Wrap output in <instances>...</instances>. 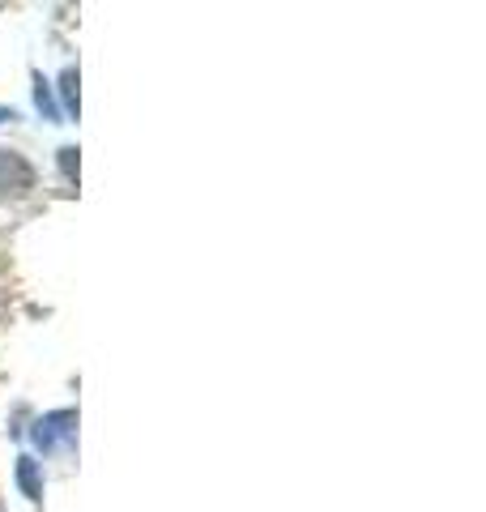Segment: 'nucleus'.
Masks as SVG:
<instances>
[{
  "instance_id": "7",
  "label": "nucleus",
  "mask_w": 486,
  "mask_h": 512,
  "mask_svg": "<svg viewBox=\"0 0 486 512\" xmlns=\"http://www.w3.org/2000/svg\"><path fill=\"white\" fill-rule=\"evenodd\" d=\"M0 120H13V111H5V107H0Z\"/></svg>"
},
{
  "instance_id": "6",
  "label": "nucleus",
  "mask_w": 486,
  "mask_h": 512,
  "mask_svg": "<svg viewBox=\"0 0 486 512\" xmlns=\"http://www.w3.org/2000/svg\"><path fill=\"white\" fill-rule=\"evenodd\" d=\"M60 167H64V175H77V150H60Z\"/></svg>"
},
{
  "instance_id": "1",
  "label": "nucleus",
  "mask_w": 486,
  "mask_h": 512,
  "mask_svg": "<svg viewBox=\"0 0 486 512\" xmlns=\"http://www.w3.org/2000/svg\"><path fill=\"white\" fill-rule=\"evenodd\" d=\"M73 427H77V414L73 410H56V414H43L30 431V440H35L39 453H60V448L73 444Z\"/></svg>"
},
{
  "instance_id": "2",
  "label": "nucleus",
  "mask_w": 486,
  "mask_h": 512,
  "mask_svg": "<svg viewBox=\"0 0 486 512\" xmlns=\"http://www.w3.org/2000/svg\"><path fill=\"white\" fill-rule=\"evenodd\" d=\"M30 188H35V167H30L22 154L0 150V201H9V197H26Z\"/></svg>"
},
{
  "instance_id": "4",
  "label": "nucleus",
  "mask_w": 486,
  "mask_h": 512,
  "mask_svg": "<svg viewBox=\"0 0 486 512\" xmlns=\"http://www.w3.org/2000/svg\"><path fill=\"white\" fill-rule=\"evenodd\" d=\"M60 94H64V111H69V116H77V73H73V69L60 77Z\"/></svg>"
},
{
  "instance_id": "5",
  "label": "nucleus",
  "mask_w": 486,
  "mask_h": 512,
  "mask_svg": "<svg viewBox=\"0 0 486 512\" xmlns=\"http://www.w3.org/2000/svg\"><path fill=\"white\" fill-rule=\"evenodd\" d=\"M35 103H39V111H47V120H60V107L52 103V90H47L43 77H39V86H35Z\"/></svg>"
},
{
  "instance_id": "3",
  "label": "nucleus",
  "mask_w": 486,
  "mask_h": 512,
  "mask_svg": "<svg viewBox=\"0 0 486 512\" xmlns=\"http://www.w3.org/2000/svg\"><path fill=\"white\" fill-rule=\"evenodd\" d=\"M18 483H22V491L30 495V500H39V495H43L39 470H35V461H30V457H22V461H18Z\"/></svg>"
}]
</instances>
